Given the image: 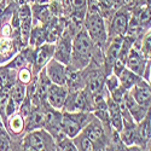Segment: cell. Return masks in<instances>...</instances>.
Returning a JSON list of instances; mask_svg holds the SVG:
<instances>
[{
  "instance_id": "cell-29",
  "label": "cell",
  "mask_w": 151,
  "mask_h": 151,
  "mask_svg": "<svg viewBox=\"0 0 151 151\" xmlns=\"http://www.w3.org/2000/svg\"><path fill=\"white\" fill-rule=\"evenodd\" d=\"M80 149H81V150H94L93 142L90 140L86 135H83V137L81 138V140H80Z\"/></svg>"
},
{
  "instance_id": "cell-11",
  "label": "cell",
  "mask_w": 151,
  "mask_h": 151,
  "mask_svg": "<svg viewBox=\"0 0 151 151\" xmlns=\"http://www.w3.org/2000/svg\"><path fill=\"white\" fill-rule=\"evenodd\" d=\"M128 67L135 74H142L144 70V62L140 57V55L138 53V51L132 50L128 56Z\"/></svg>"
},
{
  "instance_id": "cell-26",
  "label": "cell",
  "mask_w": 151,
  "mask_h": 151,
  "mask_svg": "<svg viewBox=\"0 0 151 151\" xmlns=\"http://www.w3.org/2000/svg\"><path fill=\"white\" fill-rule=\"evenodd\" d=\"M0 150H10V142L7 134L0 128Z\"/></svg>"
},
{
  "instance_id": "cell-1",
  "label": "cell",
  "mask_w": 151,
  "mask_h": 151,
  "mask_svg": "<svg viewBox=\"0 0 151 151\" xmlns=\"http://www.w3.org/2000/svg\"><path fill=\"white\" fill-rule=\"evenodd\" d=\"M92 51L93 46L90 34H87L86 32L78 33L73 42V60L75 62V65L83 68L88 63Z\"/></svg>"
},
{
  "instance_id": "cell-18",
  "label": "cell",
  "mask_w": 151,
  "mask_h": 151,
  "mask_svg": "<svg viewBox=\"0 0 151 151\" xmlns=\"http://www.w3.org/2000/svg\"><path fill=\"white\" fill-rule=\"evenodd\" d=\"M138 137H139L140 140H143V142H146L151 138V122H150L149 117L140 124L139 129H138Z\"/></svg>"
},
{
  "instance_id": "cell-15",
  "label": "cell",
  "mask_w": 151,
  "mask_h": 151,
  "mask_svg": "<svg viewBox=\"0 0 151 151\" xmlns=\"http://www.w3.org/2000/svg\"><path fill=\"white\" fill-rule=\"evenodd\" d=\"M94 102H96V115L102 121H106L108 120V105L105 103V100L100 96H98Z\"/></svg>"
},
{
  "instance_id": "cell-7",
  "label": "cell",
  "mask_w": 151,
  "mask_h": 151,
  "mask_svg": "<svg viewBox=\"0 0 151 151\" xmlns=\"http://www.w3.org/2000/svg\"><path fill=\"white\" fill-rule=\"evenodd\" d=\"M133 98L135 99V102L139 105L147 106L151 102V91L145 83H143L138 80L135 83V90H134Z\"/></svg>"
},
{
  "instance_id": "cell-30",
  "label": "cell",
  "mask_w": 151,
  "mask_h": 151,
  "mask_svg": "<svg viewBox=\"0 0 151 151\" xmlns=\"http://www.w3.org/2000/svg\"><path fill=\"white\" fill-rule=\"evenodd\" d=\"M58 146H59L60 150H78L76 146H75L73 143H70L68 139L62 140V142L58 144Z\"/></svg>"
},
{
  "instance_id": "cell-10",
  "label": "cell",
  "mask_w": 151,
  "mask_h": 151,
  "mask_svg": "<svg viewBox=\"0 0 151 151\" xmlns=\"http://www.w3.org/2000/svg\"><path fill=\"white\" fill-rule=\"evenodd\" d=\"M108 111L110 114V120H111L112 126L116 128V131L121 132L122 131V115H121V110H120V106L117 105V103L114 102L112 99H109Z\"/></svg>"
},
{
  "instance_id": "cell-16",
  "label": "cell",
  "mask_w": 151,
  "mask_h": 151,
  "mask_svg": "<svg viewBox=\"0 0 151 151\" xmlns=\"http://www.w3.org/2000/svg\"><path fill=\"white\" fill-rule=\"evenodd\" d=\"M121 47H122V40L120 37H117V39L111 44L109 51H108V62L110 64L111 63H115V60L119 58L120 52H121Z\"/></svg>"
},
{
  "instance_id": "cell-33",
  "label": "cell",
  "mask_w": 151,
  "mask_h": 151,
  "mask_svg": "<svg viewBox=\"0 0 151 151\" xmlns=\"http://www.w3.org/2000/svg\"><path fill=\"white\" fill-rule=\"evenodd\" d=\"M15 105H16V103L14 102V99L10 98V99H9V102H7V104H6V108H5V110H6V115H7V116H10V115L14 114V111H15Z\"/></svg>"
},
{
  "instance_id": "cell-23",
  "label": "cell",
  "mask_w": 151,
  "mask_h": 151,
  "mask_svg": "<svg viewBox=\"0 0 151 151\" xmlns=\"http://www.w3.org/2000/svg\"><path fill=\"white\" fill-rule=\"evenodd\" d=\"M10 99V87L9 86H4L1 91H0V109L3 111L6 108V104Z\"/></svg>"
},
{
  "instance_id": "cell-17",
  "label": "cell",
  "mask_w": 151,
  "mask_h": 151,
  "mask_svg": "<svg viewBox=\"0 0 151 151\" xmlns=\"http://www.w3.org/2000/svg\"><path fill=\"white\" fill-rule=\"evenodd\" d=\"M120 78H121V81H122V85L126 87V88H131L132 86H134L138 81V78L135 73L133 71H129L127 69H123L122 73L120 74Z\"/></svg>"
},
{
  "instance_id": "cell-31",
  "label": "cell",
  "mask_w": 151,
  "mask_h": 151,
  "mask_svg": "<svg viewBox=\"0 0 151 151\" xmlns=\"http://www.w3.org/2000/svg\"><path fill=\"white\" fill-rule=\"evenodd\" d=\"M29 16H30V9H29V6L23 5V6L19 9V11H18V17H19L21 19H24V18H27V17H29Z\"/></svg>"
},
{
  "instance_id": "cell-36",
  "label": "cell",
  "mask_w": 151,
  "mask_h": 151,
  "mask_svg": "<svg viewBox=\"0 0 151 151\" xmlns=\"http://www.w3.org/2000/svg\"><path fill=\"white\" fill-rule=\"evenodd\" d=\"M115 82H117V79H116V76H112V78H110L109 79V81H108V85H109V87H110V90H114L115 88Z\"/></svg>"
},
{
  "instance_id": "cell-20",
  "label": "cell",
  "mask_w": 151,
  "mask_h": 151,
  "mask_svg": "<svg viewBox=\"0 0 151 151\" xmlns=\"http://www.w3.org/2000/svg\"><path fill=\"white\" fill-rule=\"evenodd\" d=\"M24 93H26L24 92V87L21 85H17L14 87V90L11 92V98L14 99V102L16 104H21L24 99Z\"/></svg>"
},
{
  "instance_id": "cell-32",
  "label": "cell",
  "mask_w": 151,
  "mask_h": 151,
  "mask_svg": "<svg viewBox=\"0 0 151 151\" xmlns=\"http://www.w3.org/2000/svg\"><path fill=\"white\" fill-rule=\"evenodd\" d=\"M86 3H87V0H71V4H73V6H74V9L78 10V11L85 10Z\"/></svg>"
},
{
  "instance_id": "cell-25",
  "label": "cell",
  "mask_w": 151,
  "mask_h": 151,
  "mask_svg": "<svg viewBox=\"0 0 151 151\" xmlns=\"http://www.w3.org/2000/svg\"><path fill=\"white\" fill-rule=\"evenodd\" d=\"M143 53L147 58L151 57V32L145 36L143 41Z\"/></svg>"
},
{
  "instance_id": "cell-5",
  "label": "cell",
  "mask_w": 151,
  "mask_h": 151,
  "mask_svg": "<svg viewBox=\"0 0 151 151\" xmlns=\"http://www.w3.org/2000/svg\"><path fill=\"white\" fill-rule=\"evenodd\" d=\"M46 97L48 99L50 104H51L53 108L59 109L65 103L67 91L63 88V87H60L59 85H56V83L55 85H50Z\"/></svg>"
},
{
  "instance_id": "cell-28",
  "label": "cell",
  "mask_w": 151,
  "mask_h": 151,
  "mask_svg": "<svg viewBox=\"0 0 151 151\" xmlns=\"http://www.w3.org/2000/svg\"><path fill=\"white\" fill-rule=\"evenodd\" d=\"M11 128H12V131H15V132H21L22 128H23L22 117L15 116L14 119H12V120H11Z\"/></svg>"
},
{
  "instance_id": "cell-37",
  "label": "cell",
  "mask_w": 151,
  "mask_h": 151,
  "mask_svg": "<svg viewBox=\"0 0 151 151\" xmlns=\"http://www.w3.org/2000/svg\"><path fill=\"white\" fill-rule=\"evenodd\" d=\"M6 76H5V75L4 74H0V90H1L3 88V87L5 86V83H6Z\"/></svg>"
},
{
  "instance_id": "cell-13",
  "label": "cell",
  "mask_w": 151,
  "mask_h": 151,
  "mask_svg": "<svg viewBox=\"0 0 151 151\" xmlns=\"http://www.w3.org/2000/svg\"><path fill=\"white\" fill-rule=\"evenodd\" d=\"M127 27H128L127 15H124L123 12H119L114 18V22H112V32L116 34H123L127 30Z\"/></svg>"
},
{
  "instance_id": "cell-22",
  "label": "cell",
  "mask_w": 151,
  "mask_h": 151,
  "mask_svg": "<svg viewBox=\"0 0 151 151\" xmlns=\"http://www.w3.org/2000/svg\"><path fill=\"white\" fill-rule=\"evenodd\" d=\"M135 139V132H134V128L132 127H127L124 128V131L122 132V140L123 143H126L127 145H131Z\"/></svg>"
},
{
  "instance_id": "cell-21",
  "label": "cell",
  "mask_w": 151,
  "mask_h": 151,
  "mask_svg": "<svg viewBox=\"0 0 151 151\" xmlns=\"http://www.w3.org/2000/svg\"><path fill=\"white\" fill-rule=\"evenodd\" d=\"M103 86V79L99 75H94L90 81V91L92 93H99Z\"/></svg>"
},
{
  "instance_id": "cell-8",
  "label": "cell",
  "mask_w": 151,
  "mask_h": 151,
  "mask_svg": "<svg viewBox=\"0 0 151 151\" xmlns=\"http://www.w3.org/2000/svg\"><path fill=\"white\" fill-rule=\"evenodd\" d=\"M56 58L58 62H62V63H65L68 64L69 60H70V55H71V45H70V40H69V36L62 39L60 42L57 45V48H56Z\"/></svg>"
},
{
  "instance_id": "cell-3",
  "label": "cell",
  "mask_w": 151,
  "mask_h": 151,
  "mask_svg": "<svg viewBox=\"0 0 151 151\" xmlns=\"http://www.w3.org/2000/svg\"><path fill=\"white\" fill-rule=\"evenodd\" d=\"M87 116L79 114V115H64L60 120V128L63 129L68 137L74 138L81 129V126L86 122Z\"/></svg>"
},
{
  "instance_id": "cell-24",
  "label": "cell",
  "mask_w": 151,
  "mask_h": 151,
  "mask_svg": "<svg viewBox=\"0 0 151 151\" xmlns=\"http://www.w3.org/2000/svg\"><path fill=\"white\" fill-rule=\"evenodd\" d=\"M45 39V35H44V32L42 29H39L36 28L33 30L32 33V44L33 45H40Z\"/></svg>"
},
{
  "instance_id": "cell-14",
  "label": "cell",
  "mask_w": 151,
  "mask_h": 151,
  "mask_svg": "<svg viewBox=\"0 0 151 151\" xmlns=\"http://www.w3.org/2000/svg\"><path fill=\"white\" fill-rule=\"evenodd\" d=\"M45 117L46 115L41 111H34L33 114L30 115V120H29V123L27 126L28 131H32V129H35L37 127H41V126L45 124Z\"/></svg>"
},
{
  "instance_id": "cell-9",
  "label": "cell",
  "mask_w": 151,
  "mask_h": 151,
  "mask_svg": "<svg viewBox=\"0 0 151 151\" xmlns=\"http://www.w3.org/2000/svg\"><path fill=\"white\" fill-rule=\"evenodd\" d=\"M53 51L55 48L51 45H44L40 48H37L35 53V70H40L42 65H45V63L52 56Z\"/></svg>"
},
{
  "instance_id": "cell-34",
  "label": "cell",
  "mask_w": 151,
  "mask_h": 151,
  "mask_svg": "<svg viewBox=\"0 0 151 151\" xmlns=\"http://www.w3.org/2000/svg\"><path fill=\"white\" fill-rule=\"evenodd\" d=\"M124 69V65H123V62L122 60H115V67H114V70H115V74L116 75H120L122 73V70Z\"/></svg>"
},
{
  "instance_id": "cell-2",
  "label": "cell",
  "mask_w": 151,
  "mask_h": 151,
  "mask_svg": "<svg viewBox=\"0 0 151 151\" xmlns=\"http://www.w3.org/2000/svg\"><path fill=\"white\" fill-rule=\"evenodd\" d=\"M86 27L88 29V34L92 39L98 42H103L105 40L104 23L100 15L97 12V9H90V14L86 19Z\"/></svg>"
},
{
  "instance_id": "cell-6",
  "label": "cell",
  "mask_w": 151,
  "mask_h": 151,
  "mask_svg": "<svg viewBox=\"0 0 151 151\" xmlns=\"http://www.w3.org/2000/svg\"><path fill=\"white\" fill-rule=\"evenodd\" d=\"M22 149L23 150H47L42 133L34 132L28 137H26V139H24L22 144Z\"/></svg>"
},
{
  "instance_id": "cell-12",
  "label": "cell",
  "mask_w": 151,
  "mask_h": 151,
  "mask_svg": "<svg viewBox=\"0 0 151 151\" xmlns=\"http://www.w3.org/2000/svg\"><path fill=\"white\" fill-rule=\"evenodd\" d=\"M85 135L92 142H98L103 137V128L100 126V123L96 121L90 123L85 129Z\"/></svg>"
},
{
  "instance_id": "cell-19",
  "label": "cell",
  "mask_w": 151,
  "mask_h": 151,
  "mask_svg": "<svg viewBox=\"0 0 151 151\" xmlns=\"http://www.w3.org/2000/svg\"><path fill=\"white\" fill-rule=\"evenodd\" d=\"M30 16L22 19V24H21V36H22V40L24 44H27V40L29 39V35H30Z\"/></svg>"
},
{
  "instance_id": "cell-35",
  "label": "cell",
  "mask_w": 151,
  "mask_h": 151,
  "mask_svg": "<svg viewBox=\"0 0 151 151\" xmlns=\"http://www.w3.org/2000/svg\"><path fill=\"white\" fill-rule=\"evenodd\" d=\"M30 79V75H29V71L28 70H22L19 73V80L23 81V82H28Z\"/></svg>"
},
{
  "instance_id": "cell-27",
  "label": "cell",
  "mask_w": 151,
  "mask_h": 151,
  "mask_svg": "<svg viewBox=\"0 0 151 151\" xmlns=\"http://www.w3.org/2000/svg\"><path fill=\"white\" fill-rule=\"evenodd\" d=\"M11 50H12V44L11 41L9 40H3V41H0V55L1 56H6L11 52Z\"/></svg>"
},
{
  "instance_id": "cell-4",
  "label": "cell",
  "mask_w": 151,
  "mask_h": 151,
  "mask_svg": "<svg viewBox=\"0 0 151 151\" xmlns=\"http://www.w3.org/2000/svg\"><path fill=\"white\" fill-rule=\"evenodd\" d=\"M47 74L51 81L56 85L63 86L67 82L68 75L65 71V68L63 67L60 63H58V60H51L47 65Z\"/></svg>"
}]
</instances>
